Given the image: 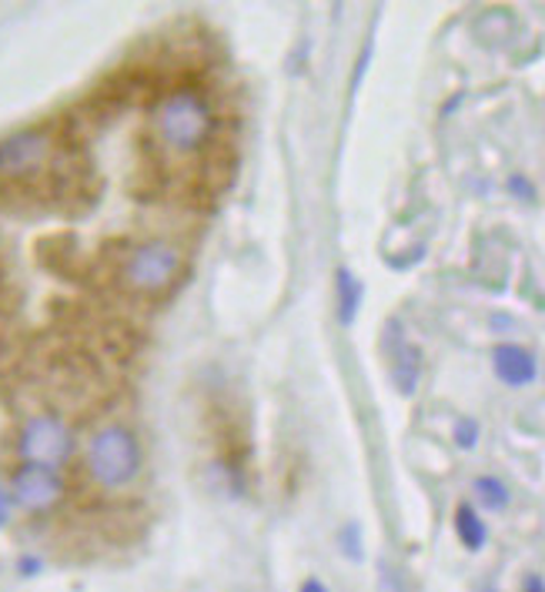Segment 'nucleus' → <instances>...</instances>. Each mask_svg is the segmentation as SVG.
I'll return each mask as SVG.
<instances>
[{
  "label": "nucleus",
  "mask_w": 545,
  "mask_h": 592,
  "mask_svg": "<svg viewBox=\"0 0 545 592\" xmlns=\"http://www.w3.org/2000/svg\"><path fill=\"white\" fill-rule=\"evenodd\" d=\"M215 128H218V118H215V108L211 101L195 91V88H178L171 91L158 108H155V131H158V141L178 155V158H188V155H198L208 148V141L215 138Z\"/></svg>",
  "instance_id": "f257e3e1"
},
{
  "label": "nucleus",
  "mask_w": 545,
  "mask_h": 592,
  "mask_svg": "<svg viewBox=\"0 0 545 592\" xmlns=\"http://www.w3.org/2000/svg\"><path fill=\"white\" fill-rule=\"evenodd\" d=\"M145 462L141 442L131 428L125 425H105L91 435L88 442V475L101 485V489H125L138 478Z\"/></svg>",
  "instance_id": "f03ea898"
},
{
  "label": "nucleus",
  "mask_w": 545,
  "mask_h": 592,
  "mask_svg": "<svg viewBox=\"0 0 545 592\" xmlns=\"http://www.w3.org/2000/svg\"><path fill=\"white\" fill-rule=\"evenodd\" d=\"M181 268H185V258H181L178 245H171V241H145L125 258L121 282L135 295L155 298V295L168 292L178 282Z\"/></svg>",
  "instance_id": "7ed1b4c3"
},
{
  "label": "nucleus",
  "mask_w": 545,
  "mask_h": 592,
  "mask_svg": "<svg viewBox=\"0 0 545 592\" xmlns=\"http://www.w3.org/2000/svg\"><path fill=\"white\" fill-rule=\"evenodd\" d=\"M54 158V138L48 128H24L0 141V178L28 181L41 175Z\"/></svg>",
  "instance_id": "20e7f679"
},
{
  "label": "nucleus",
  "mask_w": 545,
  "mask_h": 592,
  "mask_svg": "<svg viewBox=\"0 0 545 592\" xmlns=\"http://www.w3.org/2000/svg\"><path fill=\"white\" fill-rule=\"evenodd\" d=\"M18 452L24 462L31 465H48V468H58L71 458L75 452V435L71 428L58 418V415H31L24 425H21V435H18Z\"/></svg>",
  "instance_id": "39448f33"
},
{
  "label": "nucleus",
  "mask_w": 545,
  "mask_h": 592,
  "mask_svg": "<svg viewBox=\"0 0 545 592\" xmlns=\"http://www.w3.org/2000/svg\"><path fill=\"white\" fill-rule=\"evenodd\" d=\"M61 495H65V482L58 468L24 462L11 478V499L28 512H48L61 502Z\"/></svg>",
  "instance_id": "423d86ee"
},
{
  "label": "nucleus",
  "mask_w": 545,
  "mask_h": 592,
  "mask_svg": "<svg viewBox=\"0 0 545 592\" xmlns=\"http://www.w3.org/2000/svg\"><path fill=\"white\" fill-rule=\"evenodd\" d=\"M492 368H495L498 382H505L512 388H522V385L535 382V372H538L535 355L522 345H498L492 352Z\"/></svg>",
  "instance_id": "0eeeda50"
},
{
  "label": "nucleus",
  "mask_w": 545,
  "mask_h": 592,
  "mask_svg": "<svg viewBox=\"0 0 545 592\" xmlns=\"http://www.w3.org/2000/svg\"><path fill=\"white\" fill-rule=\"evenodd\" d=\"M422 378V348L412 342H398L395 355H392V382L398 388V395H415Z\"/></svg>",
  "instance_id": "6e6552de"
},
{
  "label": "nucleus",
  "mask_w": 545,
  "mask_h": 592,
  "mask_svg": "<svg viewBox=\"0 0 545 592\" xmlns=\"http://www.w3.org/2000/svg\"><path fill=\"white\" fill-rule=\"evenodd\" d=\"M335 288H338V322L348 328L358 318V308H361V298H365V285L355 278V272L338 268L335 272Z\"/></svg>",
  "instance_id": "1a4fd4ad"
},
{
  "label": "nucleus",
  "mask_w": 545,
  "mask_h": 592,
  "mask_svg": "<svg viewBox=\"0 0 545 592\" xmlns=\"http://www.w3.org/2000/svg\"><path fill=\"white\" fill-rule=\"evenodd\" d=\"M455 532H458V542H462L465 549H472V552H478V549L485 545V539H488V529H485L482 515H478L468 502H462V505L455 509Z\"/></svg>",
  "instance_id": "9d476101"
},
{
  "label": "nucleus",
  "mask_w": 545,
  "mask_h": 592,
  "mask_svg": "<svg viewBox=\"0 0 545 592\" xmlns=\"http://www.w3.org/2000/svg\"><path fill=\"white\" fill-rule=\"evenodd\" d=\"M472 489H475V499L482 502V509H488V512H502L508 505V489L495 475H478L472 482Z\"/></svg>",
  "instance_id": "9b49d317"
},
{
  "label": "nucleus",
  "mask_w": 545,
  "mask_h": 592,
  "mask_svg": "<svg viewBox=\"0 0 545 592\" xmlns=\"http://www.w3.org/2000/svg\"><path fill=\"white\" fill-rule=\"evenodd\" d=\"M478 442V422L475 418H458L455 422V445L458 448H475Z\"/></svg>",
  "instance_id": "f8f14e48"
},
{
  "label": "nucleus",
  "mask_w": 545,
  "mask_h": 592,
  "mask_svg": "<svg viewBox=\"0 0 545 592\" xmlns=\"http://www.w3.org/2000/svg\"><path fill=\"white\" fill-rule=\"evenodd\" d=\"M8 519H11V495H8L4 482H0V529L8 525Z\"/></svg>",
  "instance_id": "ddd939ff"
},
{
  "label": "nucleus",
  "mask_w": 545,
  "mask_h": 592,
  "mask_svg": "<svg viewBox=\"0 0 545 592\" xmlns=\"http://www.w3.org/2000/svg\"><path fill=\"white\" fill-rule=\"evenodd\" d=\"M522 592H545V579H542V575H535V572H532V575H525V579H522Z\"/></svg>",
  "instance_id": "4468645a"
},
{
  "label": "nucleus",
  "mask_w": 545,
  "mask_h": 592,
  "mask_svg": "<svg viewBox=\"0 0 545 592\" xmlns=\"http://www.w3.org/2000/svg\"><path fill=\"white\" fill-rule=\"evenodd\" d=\"M508 185H512V188H515V191H518V198H528V201H532V198H535V191H532V185H528V181H525V178H518V175H515V178H512V181H508Z\"/></svg>",
  "instance_id": "2eb2a0df"
},
{
  "label": "nucleus",
  "mask_w": 545,
  "mask_h": 592,
  "mask_svg": "<svg viewBox=\"0 0 545 592\" xmlns=\"http://www.w3.org/2000/svg\"><path fill=\"white\" fill-rule=\"evenodd\" d=\"M301 592H328V585L321 579H305L301 582Z\"/></svg>",
  "instance_id": "dca6fc26"
}]
</instances>
